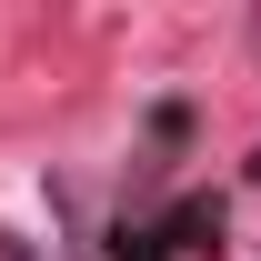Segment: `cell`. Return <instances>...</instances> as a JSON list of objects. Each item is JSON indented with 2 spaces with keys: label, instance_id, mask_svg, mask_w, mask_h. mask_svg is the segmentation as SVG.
Returning <instances> with one entry per match:
<instances>
[{
  "label": "cell",
  "instance_id": "cell-1",
  "mask_svg": "<svg viewBox=\"0 0 261 261\" xmlns=\"http://www.w3.org/2000/svg\"><path fill=\"white\" fill-rule=\"evenodd\" d=\"M171 251H221V201H171L111 231V261H171Z\"/></svg>",
  "mask_w": 261,
  "mask_h": 261
}]
</instances>
